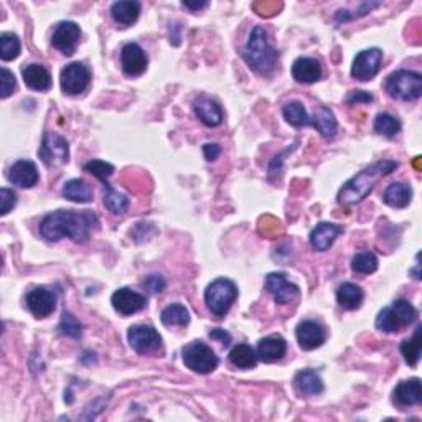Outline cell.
Instances as JSON below:
<instances>
[{
	"label": "cell",
	"instance_id": "obj_17",
	"mask_svg": "<svg viewBox=\"0 0 422 422\" xmlns=\"http://www.w3.org/2000/svg\"><path fill=\"white\" fill-rule=\"evenodd\" d=\"M286 353H287V341L284 340L281 335H271L259 340L258 350H256L258 360H261L263 363L279 362V360H281Z\"/></svg>",
	"mask_w": 422,
	"mask_h": 422
},
{
	"label": "cell",
	"instance_id": "obj_33",
	"mask_svg": "<svg viewBox=\"0 0 422 422\" xmlns=\"http://www.w3.org/2000/svg\"><path fill=\"white\" fill-rule=\"evenodd\" d=\"M104 187V205L109 211L112 213V215H122L127 208H129V198L126 195H122V193L117 192L116 188H112L109 182L103 183Z\"/></svg>",
	"mask_w": 422,
	"mask_h": 422
},
{
	"label": "cell",
	"instance_id": "obj_14",
	"mask_svg": "<svg viewBox=\"0 0 422 422\" xmlns=\"http://www.w3.org/2000/svg\"><path fill=\"white\" fill-rule=\"evenodd\" d=\"M27 307L37 319H45L56 309V296L46 287H35L27 294Z\"/></svg>",
	"mask_w": 422,
	"mask_h": 422
},
{
	"label": "cell",
	"instance_id": "obj_13",
	"mask_svg": "<svg viewBox=\"0 0 422 422\" xmlns=\"http://www.w3.org/2000/svg\"><path fill=\"white\" fill-rule=\"evenodd\" d=\"M265 289L272 294L274 301L279 305H286L296 301L298 296V287L296 284L289 282L284 272H271L265 277Z\"/></svg>",
	"mask_w": 422,
	"mask_h": 422
},
{
	"label": "cell",
	"instance_id": "obj_9",
	"mask_svg": "<svg viewBox=\"0 0 422 422\" xmlns=\"http://www.w3.org/2000/svg\"><path fill=\"white\" fill-rule=\"evenodd\" d=\"M127 340L131 348L140 355L157 352L162 347V336L150 325H132L127 331Z\"/></svg>",
	"mask_w": 422,
	"mask_h": 422
},
{
	"label": "cell",
	"instance_id": "obj_5",
	"mask_svg": "<svg viewBox=\"0 0 422 422\" xmlns=\"http://www.w3.org/2000/svg\"><path fill=\"white\" fill-rule=\"evenodd\" d=\"M236 297H238V287L233 281L225 277L213 281L205 291V302L215 317H225Z\"/></svg>",
	"mask_w": 422,
	"mask_h": 422
},
{
	"label": "cell",
	"instance_id": "obj_36",
	"mask_svg": "<svg viewBox=\"0 0 422 422\" xmlns=\"http://www.w3.org/2000/svg\"><path fill=\"white\" fill-rule=\"evenodd\" d=\"M20 55V40L15 33L4 32L0 35V58L4 61L15 60Z\"/></svg>",
	"mask_w": 422,
	"mask_h": 422
},
{
	"label": "cell",
	"instance_id": "obj_24",
	"mask_svg": "<svg viewBox=\"0 0 422 422\" xmlns=\"http://www.w3.org/2000/svg\"><path fill=\"white\" fill-rule=\"evenodd\" d=\"M111 15L114 22L119 23L121 27H129L137 22L140 15V4L136 0H121L114 2L111 6Z\"/></svg>",
	"mask_w": 422,
	"mask_h": 422
},
{
	"label": "cell",
	"instance_id": "obj_2",
	"mask_svg": "<svg viewBox=\"0 0 422 422\" xmlns=\"http://www.w3.org/2000/svg\"><path fill=\"white\" fill-rule=\"evenodd\" d=\"M397 167H400V164L391 159L371 164L340 188L336 200H338L340 205H357L373 192L379 180L395 172Z\"/></svg>",
	"mask_w": 422,
	"mask_h": 422
},
{
	"label": "cell",
	"instance_id": "obj_28",
	"mask_svg": "<svg viewBox=\"0 0 422 422\" xmlns=\"http://www.w3.org/2000/svg\"><path fill=\"white\" fill-rule=\"evenodd\" d=\"M63 197L66 200L73 203H91L93 202V192L89 188V185L84 182L83 178H73L68 180L63 187Z\"/></svg>",
	"mask_w": 422,
	"mask_h": 422
},
{
	"label": "cell",
	"instance_id": "obj_44",
	"mask_svg": "<svg viewBox=\"0 0 422 422\" xmlns=\"http://www.w3.org/2000/svg\"><path fill=\"white\" fill-rule=\"evenodd\" d=\"M0 202H2L0 215L6 216V215H8V211H11L12 208L17 205L15 192H12V190H8V188H2L0 190Z\"/></svg>",
	"mask_w": 422,
	"mask_h": 422
},
{
	"label": "cell",
	"instance_id": "obj_21",
	"mask_svg": "<svg viewBox=\"0 0 422 422\" xmlns=\"http://www.w3.org/2000/svg\"><path fill=\"white\" fill-rule=\"evenodd\" d=\"M393 400L400 406H417L422 402V386L419 378L407 379L396 386Z\"/></svg>",
	"mask_w": 422,
	"mask_h": 422
},
{
	"label": "cell",
	"instance_id": "obj_30",
	"mask_svg": "<svg viewBox=\"0 0 422 422\" xmlns=\"http://www.w3.org/2000/svg\"><path fill=\"white\" fill-rule=\"evenodd\" d=\"M230 362L235 368L251 369L258 364V355L248 343H239L230 352Z\"/></svg>",
	"mask_w": 422,
	"mask_h": 422
},
{
	"label": "cell",
	"instance_id": "obj_25",
	"mask_svg": "<svg viewBox=\"0 0 422 422\" xmlns=\"http://www.w3.org/2000/svg\"><path fill=\"white\" fill-rule=\"evenodd\" d=\"M294 383H296L297 390L305 396H317L325 390L324 381L314 369H301L294 378Z\"/></svg>",
	"mask_w": 422,
	"mask_h": 422
},
{
	"label": "cell",
	"instance_id": "obj_8",
	"mask_svg": "<svg viewBox=\"0 0 422 422\" xmlns=\"http://www.w3.org/2000/svg\"><path fill=\"white\" fill-rule=\"evenodd\" d=\"M89 83H91V71L84 63L74 61L61 70L60 84L65 94H70V96L81 94L86 91Z\"/></svg>",
	"mask_w": 422,
	"mask_h": 422
},
{
	"label": "cell",
	"instance_id": "obj_40",
	"mask_svg": "<svg viewBox=\"0 0 422 422\" xmlns=\"http://www.w3.org/2000/svg\"><path fill=\"white\" fill-rule=\"evenodd\" d=\"M393 309H395L397 319L401 320L402 327H409L412 322L416 320L417 317V310L414 309V305L409 301H404V298H400L393 303Z\"/></svg>",
	"mask_w": 422,
	"mask_h": 422
},
{
	"label": "cell",
	"instance_id": "obj_47",
	"mask_svg": "<svg viewBox=\"0 0 422 422\" xmlns=\"http://www.w3.org/2000/svg\"><path fill=\"white\" fill-rule=\"evenodd\" d=\"M221 154V147L215 144V142H208V144L203 145V155H205V159L208 162H213V160H216L220 157Z\"/></svg>",
	"mask_w": 422,
	"mask_h": 422
},
{
	"label": "cell",
	"instance_id": "obj_6",
	"mask_svg": "<svg viewBox=\"0 0 422 422\" xmlns=\"http://www.w3.org/2000/svg\"><path fill=\"white\" fill-rule=\"evenodd\" d=\"M185 367L198 374H210L220 364L215 352L203 341H192L182 352Z\"/></svg>",
	"mask_w": 422,
	"mask_h": 422
},
{
	"label": "cell",
	"instance_id": "obj_18",
	"mask_svg": "<svg viewBox=\"0 0 422 422\" xmlns=\"http://www.w3.org/2000/svg\"><path fill=\"white\" fill-rule=\"evenodd\" d=\"M340 233H343V228L340 225H335V223H320L310 233L312 248L315 251H320V253L329 251Z\"/></svg>",
	"mask_w": 422,
	"mask_h": 422
},
{
	"label": "cell",
	"instance_id": "obj_35",
	"mask_svg": "<svg viewBox=\"0 0 422 422\" xmlns=\"http://www.w3.org/2000/svg\"><path fill=\"white\" fill-rule=\"evenodd\" d=\"M401 121L390 112L378 114L376 119H374V132L379 136L388 137V139L395 137L401 131Z\"/></svg>",
	"mask_w": 422,
	"mask_h": 422
},
{
	"label": "cell",
	"instance_id": "obj_41",
	"mask_svg": "<svg viewBox=\"0 0 422 422\" xmlns=\"http://www.w3.org/2000/svg\"><path fill=\"white\" fill-rule=\"evenodd\" d=\"M83 169L91 175H94L96 178L101 180V183L107 182V178L114 173V165L112 164L104 162V160H98V159L89 160L88 164H84Z\"/></svg>",
	"mask_w": 422,
	"mask_h": 422
},
{
	"label": "cell",
	"instance_id": "obj_15",
	"mask_svg": "<svg viewBox=\"0 0 422 422\" xmlns=\"http://www.w3.org/2000/svg\"><path fill=\"white\" fill-rule=\"evenodd\" d=\"M296 336L298 341V347L303 352H312V350L322 347L325 343V330L319 322L315 320H303L297 325Z\"/></svg>",
	"mask_w": 422,
	"mask_h": 422
},
{
	"label": "cell",
	"instance_id": "obj_31",
	"mask_svg": "<svg viewBox=\"0 0 422 422\" xmlns=\"http://www.w3.org/2000/svg\"><path fill=\"white\" fill-rule=\"evenodd\" d=\"M284 119H286L292 127H303L312 126V117L307 112V109L303 107L302 103L291 101L282 107Z\"/></svg>",
	"mask_w": 422,
	"mask_h": 422
},
{
	"label": "cell",
	"instance_id": "obj_20",
	"mask_svg": "<svg viewBox=\"0 0 422 422\" xmlns=\"http://www.w3.org/2000/svg\"><path fill=\"white\" fill-rule=\"evenodd\" d=\"M292 78L297 83L312 84L322 78V65L319 60L301 56L292 65Z\"/></svg>",
	"mask_w": 422,
	"mask_h": 422
},
{
	"label": "cell",
	"instance_id": "obj_19",
	"mask_svg": "<svg viewBox=\"0 0 422 422\" xmlns=\"http://www.w3.org/2000/svg\"><path fill=\"white\" fill-rule=\"evenodd\" d=\"M38 178H40L38 169L32 160H18L8 170V180L20 188L35 187Z\"/></svg>",
	"mask_w": 422,
	"mask_h": 422
},
{
	"label": "cell",
	"instance_id": "obj_26",
	"mask_svg": "<svg viewBox=\"0 0 422 422\" xmlns=\"http://www.w3.org/2000/svg\"><path fill=\"white\" fill-rule=\"evenodd\" d=\"M412 188L402 182H395L385 190L383 202L393 208H406L411 203Z\"/></svg>",
	"mask_w": 422,
	"mask_h": 422
},
{
	"label": "cell",
	"instance_id": "obj_10",
	"mask_svg": "<svg viewBox=\"0 0 422 422\" xmlns=\"http://www.w3.org/2000/svg\"><path fill=\"white\" fill-rule=\"evenodd\" d=\"M383 63V51L379 48L363 50L355 56L352 76L358 81H369L379 73Z\"/></svg>",
	"mask_w": 422,
	"mask_h": 422
},
{
	"label": "cell",
	"instance_id": "obj_23",
	"mask_svg": "<svg viewBox=\"0 0 422 422\" xmlns=\"http://www.w3.org/2000/svg\"><path fill=\"white\" fill-rule=\"evenodd\" d=\"M23 81L33 91H48L51 88V74L45 66L32 63L22 68Z\"/></svg>",
	"mask_w": 422,
	"mask_h": 422
},
{
	"label": "cell",
	"instance_id": "obj_1",
	"mask_svg": "<svg viewBox=\"0 0 422 422\" xmlns=\"http://www.w3.org/2000/svg\"><path fill=\"white\" fill-rule=\"evenodd\" d=\"M99 225L93 211L58 210L46 215L40 223V235L50 243L70 238L74 243H86L93 230Z\"/></svg>",
	"mask_w": 422,
	"mask_h": 422
},
{
	"label": "cell",
	"instance_id": "obj_38",
	"mask_svg": "<svg viewBox=\"0 0 422 422\" xmlns=\"http://www.w3.org/2000/svg\"><path fill=\"white\" fill-rule=\"evenodd\" d=\"M58 331H60V335L78 340V338H81V335H83V325L74 315H71L70 312H65V314L61 315Z\"/></svg>",
	"mask_w": 422,
	"mask_h": 422
},
{
	"label": "cell",
	"instance_id": "obj_45",
	"mask_svg": "<svg viewBox=\"0 0 422 422\" xmlns=\"http://www.w3.org/2000/svg\"><path fill=\"white\" fill-rule=\"evenodd\" d=\"M165 286H167L165 279L162 276H157V274L145 277V281L142 282V287L147 289V291H149L150 294L164 292L165 291Z\"/></svg>",
	"mask_w": 422,
	"mask_h": 422
},
{
	"label": "cell",
	"instance_id": "obj_48",
	"mask_svg": "<svg viewBox=\"0 0 422 422\" xmlns=\"http://www.w3.org/2000/svg\"><path fill=\"white\" fill-rule=\"evenodd\" d=\"M210 338H213V340H220L223 345H225V347H230V343H231V335L228 334L226 330H223V329H215V330H211L210 331Z\"/></svg>",
	"mask_w": 422,
	"mask_h": 422
},
{
	"label": "cell",
	"instance_id": "obj_32",
	"mask_svg": "<svg viewBox=\"0 0 422 422\" xmlns=\"http://www.w3.org/2000/svg\"><path fill=\"white\" fill-rule=\"evenodd\" d=\"M421 331H422V327L417 325L414 335H412L411 338H407V340H404L401 343L402 357H404L406 363L409 364V367H412V368H416L417 363H419V360H421V348H422Z\"/></svg>",
	"mask_w": 422,
	"mask_h": 422
},
{
	"label": "cell",
	"instance_id": "obj_12",
	"mask_svg": "<svg viewBox=\"0 0 422 422\" xmlns=\"http://www.w3.org/2000/svg\"><path fill=\"white\" fill-rule=\"evenodd\" d=\"M111 303L114 310L121 315H132L137 312L144 310L147 305V298L142 294L132 291L129 287H122L119 291H116L111 297Z\"/></svg>",
	"mask_w": 422,
	"mask_h": 422
},
{
	"label": "cell",
	"instance_id": "obj_22",
	"mask_svg": "<svg viewBox=\"0 0 422 422\" xmlns=\"http://www.w3.org/2000/svg\"><path fill=\"white\" fill-rule=\"evenodd\" d=\"M195 114L203 124L208 127H216L223 122V109L215 99L200 96L195 101Z\"/></svg>",
	"mask_w": 422,
	"mask_h": 422
},
{
	"label": "cell",
	"instance_id": "obj_50",
	"mask_svg": "<svg viewBox=\"0 0 422 422\" xmlns=\"http://www.w3.org/2000/svg\"><path fill=\"white\" fill-rule=\"evenodd\" d=\"M419 269H421V264L417 263L416 268L412 269V271H411V274H412V276H414V279H417V281H419V279H421V272H419Z\"/></svg>",
	"mask_w": 422,
	"mask_h": 422
},
{
	"label": "cell",
	"instance_id": "obj_46",
	"mask_svg": "<svg viewBox=\"0 0 422 422\" xmlns=\"http://www.w3.org/2000/svg\"><path fill=\"white\" fill-rule=\"evenodd\" d=\"M348 104H360V103H373V96L368 91H352L347 98Z\"/></svg>",
	"mask_w": 422,
	"mask_h": 422
},
{
	"label": "cell",
	"instance_id": "obj_11",
	"mask_svg": "<svg viewBox=\"0 0 422 422\" xmlns=\"http://www.w3.org/2000/svg\"><path fill=\"white\" fill-rule=\"evenodd\" d=\"M81 38V28L74 22H60L56 23L53 35H51V45L66 56H71L76 51V46Z\"/></svg>",
	"mask_w": 422,
	"mask_h": 422
},
{
	"label": "cell",
	"instance_id": "obj_16",
	"mask_svg": "<svg viewBox=\"0 0 422 422\" xmlns=\"http://www.w3.org/2000/svg\"><path fill=\"white\" fill-rule=\"evenodd\" d=\"M149 65V56L140 45L126 44L121 51V66L127 76H140L145 73Z\"/></svg>",
	"mask_w": 422,
	"mask_h": 422
},
{
	"label": "cell",
	"instance_id": "obj_37",
	"mask_svg": "<svg viewBox=\"0 0 422 422\" xmlns=\"http://www.w3.org/2000/svg\"><path fill=\"white\" fill-rule=\"evenodd\" d=\"M376 329L385 331V334H393V331H400L402 329L401 320L397 319L393 307H385L379 312L376 317Z\"/></svg>",
	"mask_w": 422,
	"mask_h": 422
},
{
	"label": "cell",
	"instance_id": "obj_3",
	"mask_svg": "<svg viewBox=\"0 0 422 422\" xmlns=\"http://www.w3.org/2000/svg\"><path fill=\"white\" fill-rule=\"evenodd\" d=\"M243 58L249 68L259 74H271L277 65V51L269 44L268 32L264 27H254L249 40L243 48Z\"/></svg>",
	"mask_w": 422,
	"mask_h": 422
},
{
	"label": "cell",
	"instance_id": "obj_34",
	"mask_svg": "<svg viewBox=\"0 0 422 422\" xmlns=\"http://www.w3.org/2000/svg\"><path fill=\"white\" fill-rule=\"evenodd\" d=\"M160 320L167 327H185L190 324V312L182 303H172L162 310Z\"/></svg>",
	"mask_w": 422,
	"mask_h": 422
},
{
	"label": "cell",
	"instance_id": "obj_4",
	"mask_svg": "<svg viewBox=\"0 0 422 422\" xmlns=\"http://www.w3.org/2000/svg\"><path fill=\"white\" fill-rule=\"evenodd\" d=\"M386 93L400 101H416L422 94V76L416 71L397 70L386 78Z\"/></svg>",
	"mask_w": 422,
	"mask_h": 422
},
{
	"label": "cell",
	"instance_id": "obj_49",
	"mask_svg": "<svg viewBox=\"0 0 422 422\" xmlns=\"http://www.w3.org/2000/svg\"><path fill=\"white\" fill-rule=\"evenodd\" d=\"M182 6L185 7V8H188V11H202V8H205V7H208V2H195V4H192V2H182Z\"/></svg>",
	"mask_w": 422,
	"mask_h": 422
},
{
	"label": "cell",
	"instance_id": "obj_27",
	"mask_svg": "<svg viewBox=\"0 0 422 422\" xmlns=\"http://www.w3.org/2000/svg\"><path fill=\"white\" fill-rule=\"evenodd\" d=\"M364 298V294L362 287L357 286L353 282H343L336 291V302L340 303V307L347 310H355L362 305Z\"/></svg>",
	"mask_w": 422,
	"mask_h": 422
},
{
	"label": "cell",
	"instance_id": "obj_39",
	"mask_svg": "<svg viewBox=\"0 0 422 422\" xmlns=\"http://www.w3.org/2000/svg\"><path fill=\"white\" fill-rule=\"evenodd\" d=\"M378 258L373 253H358L352 259V269L357 274H373L378 269Z\"/></svg>",
	"mask_w": 422,
	"mask_h": 422
},
{
	"label": "cell",
	"instance_id": "obj_29",
	"mask_svg": "<svg viewBox=\"0 0 422 422\" xmlns=\"http://www.w3.org/2000/svg\"><path fill=\"white\" fill-rule=\"evenodd\" d=\"M312 126H314L315 129L325 137V139L335 137L336 131H338V122L335 119V114L325 106L319 107V111H317L315 116L312 117Z\"/></svg>",
	"mask_w": 422,
	"mask_h": 422
},
{
	"label": "cell",
	"instance_id": "obj_43",
	"mask_svg": "<svg viewBox=\"0 0 422 422\" xmlns=\"http://www.w3.org/2000/svg\"><path fill=\"white\" fill-rule=\"evenodd\" d=\"M379 6H381V4H379V2L363 4L362 8H360V11H358V13H350L348 11H338V12H336L335 18H336V22H340V23L341 22H348V20H353V18H357V17L367 15V13H369V12L373 11V8H376Z\"/></svg>",
	"mask_w": 422,
	"mask_h": 422
},
{
	"label": "cell",
	"instance_id": "obj_7",
	"mask_svg": "<svg viewBox=\"0 0 422 422\" xmlns=\"http://www.w3.org/2000/svg\"><path fill=\"white\" fill-rule=\"evenodd\" d=\"M38 157L41 159L46 167H56V165L66 164L70 159L68 140L55 132H45L44 140H41L40 149H38Z\"/></svg>",
	"mask_w": 422,
	"mask_h": 422
},
{
	"label": "cell",
	"instance_id": "obj_42",
	"mask_svg": "<svg viewBox=\"0 0 422 422\" xmlns=\"http://www.w3.org/2000/svg\"><path fill=\"white\" fill-rule=\"evenodd\" d=\"M15 88H17V79L12 71H8L7 68L0 70V98L7 99L13 91H15Z\"/></svg>",
	"mask_w": 422,
	"mask_h": 422
}]
</instances>
